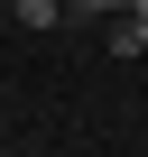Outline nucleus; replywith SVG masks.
<instances>
[{
    "label": "nucleus",
    "mask_w": 148,
    "mask_h": 157,
    "mask_svg": "<svg viewBox=\"0 0 148 157\" xmlns=\"http://www.w3.org/2000/svg\"><path fill=\"white\" fill-rule=\"evenodd\" d=\"M74 10H84V19H111V10H130V0H74Z\"/></svg>",
    "instance_id": "nucleus-2"
},
{
    "label": "nucleus",
    "mask_w": 148,
    "mask_h": 157,
    "mask_svg": "<svg viewBox=\"0 0 148 157\" xmlns=\"http://www.w3.org/2000/svg\"><path fill=\"white\" fill-rule=\"evenodd\" d=\"M130 10H139V19H148V0H130Z\"/></svg>",
    "instance_id": "nucleus-3"
},
{
    "label": "nucleus",
    "mask_w": 148,
    "mask_h": 157,
    "mask_svg": "<svg viewBox=\"0 0 148 157\" xmlns=\"http://www.w3.org/2000/svg\"><path fill=\"white\" fill-rule=\"evenodd\" d=\"M65 10H74V0H10V19H19V28H56Z\"/></svg>",
    "instance_id": "nucleus-1"
}]
</instances>
